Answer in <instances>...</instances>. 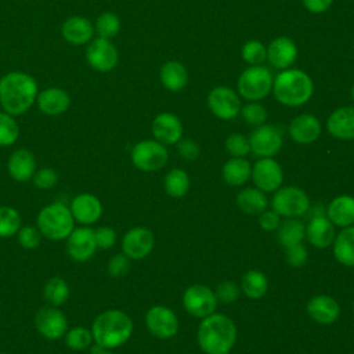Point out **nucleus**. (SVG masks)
I'll use <instances>...</instances> for the list:
<instances>
[{"label":"nucleus","mask_w":354,"mask_h":354,"mask_svg":"<svg viewBox=\"0 0 354 354\" xmlns=\"http://www.w3.org/2000/svg\"><path fill=\"white\" fill-rule=\"evenodd\" d=\"M39 93L36 79L22 71H11L0 77V106L1 111L21 116L35 104Z\"/></svg>","instance_id":"f257e3e1"},{"label":"nucleus","mask_w":354,"mask_h":354,"mask_svg":"<svg viewBox=\"0 0 354 354\" xmlns=\"http://www.w3.org/2000/svg\"><path fill=\"white\" fill-rule=\"evenodd\" d=\"M196 337L203 353L228 354L236 342V326L230 317L213 313L202 318Z\"/></svg>","instance_id":"f03ea898"},{"label":"nucleus","mask_w":354,"mask_h":354,"mask_svg":"<svg viewBox=\"0 0 354 354\" xmlns=\"http://www.w3.org/2000/svg\"><path fill=\"white\" fill-rule=\"evenodd\" d=\"M94 343L112 350L124 344L133 335V321L122 310L109 308L98 314L91 325Z\"/></svg>","instance_id":"7ed1b4c3"},{"label":"nucleus","mask_w":354,"mask_h":354,"mask_svg":"<svg viewBox=\"0 0 354 354\" xmlns=\"http://www.w3.org/2000/svg\"><path fill=\"white\" fill-rule=\"evenodd\" d=\"M272 93L277 101L282 105L300 106L311 98L314 83L304 71L288 68L274 77Z\"/></svg>","instance_id":"20e7f679"},{"label":"nucleus","mask_w":354,"mask_h":354,"mask_svg":"<svg viewBox=\"0 0 354 354\" xmlns=\"http://www.w3.org/2000/svg\"><path fill=\"white\" fill-rule=\"evenodd\" d=\"M36 227L48 241H65L75 228V220L69 206L62 202H53L37 213Z\"/></svg>","instance_id":"39448f33"},{"label":"nucleus","mask_w":354,"mask_h":354,"mask_svg":"<svg viewBox=\"0 0 354 354\" xmlns=\"http://www.w3.org/2000/svg\"><path fill=\"white\" fill-rule=\"evenodd\" d=\"M272 82L274 77L266 66H249L238 77V94L248 101H260L271 93Z\"/></svg>","instance_id":"423d86ee"},{"label":"nucleus","mask_w":354,"mask_h":354,"mask_svg":"<svg viewBox=\"0 0 354 354\" xmlns=\"http://www.w3.org/2000/svg\"><path fill=\"white\" fill-rule=\"evenodd\" d=\"M308 207V195L301 188L293 185L278 188L271 199V209L285 218H297L304 216Z\"/></svg>","instance_id":"0eeeda50"},{"label":"nucleus","mask_w":354,"mask_h":354,"mask_svg":"<svg viewBox=\"0 0 354 354\" xmlns=\"http://www.w3.org/2000/svg\"><path fill=\"white\" fill-rule=\"evenodd\" d=\"M130 158L136 169L145 173H152L160 170L167 163L169 152L166 145L156 140H142L131 148Z\"/></svg>","instance_id":"6e6552de"},{"label":"nucleus","mask_w":354,"mask_h":354,"mask_svg":"<svg viewBox=\"0 0 354 354\" xmlns=\"http://www.w3.org/2000/svg\"><path fill=\"white\" fill-rule=\"evenodd\" d=\"M84 58L93 71L106 73L116 68L119 62V51L112 40L95 36L86 44Z\"/></svg>","instance_id":"1a4fd4ad"},{"label":"nucleus","mask_w":354,"mask_h":354,"mask_svg":"<svg viewBox=\"0 0 354 354\" xmlns=\"http://www.w3.org/2000/svg\"><path fill=\"white\" fill-rule=\"evenodd\" d=\"M183 306L188 314L196 318H205L216 313L217 297L214 290H212L209 286L195 283L184 290Z\"/></svg>","instance_id":"9d476101"},{"label":"nucleus","mask_w":354,"mask_h":354,"mask_svg":"<svg viewBox=\"0 0 354 354\" xmlns=\"http://www.w3.org/2000/svg\"><path fill=\"white\" fill-rule=\"evenodd\" d=\"M250 151L259 158H272L283 144L282 131L275 124L257 126L249 136Z\"/></svg>","instance_id":"9b49d317"},{"label":"nucleus","mask_w":354,"mask_h":354,"mask_svg":"<svg viewBox=\"0 0 354 354\" xmlns=\"http://www.w3.org/2000/svg\"><path fill=\"white\" fill-rule=\"evenodd\" d=\"M145 326L158 339H171L178 330V319L173 310L166 306L155 304L145 313Z\"/></svg>","instance_id":"f8f14e48"},{"label":"nucleus","mask_w":354,"mask_h":354,"mask_svg":"<svg viewBox=\"0 0 354 354\" xmlns=\"http://www.w3.org/2000/svg\"><path fill=\"white\" fill-rule=\"evenodd\" d=\"M207 106L210 112L221 120L236 118L242 108L238 93L227 86H217L210 90L207 95Z\"/></svg>","instance_id":"ddd939ff"},{"label":"nucleus","mask_w":354,"mask_h":354,"mask_svg":"<svg viewBox=\"0 0 354 354\" xmlns=\"http://www.w3.org/2000/svg\"><path fill=\"white\" fill-rule=\"evenodd\" d=\"M35 326L37 332L47 340H59L65 336L68 319L59 307L46 306L41 307L35 315Z\"/></svg>","instance_id":"4468645a"},{"label":"nucleus","mask_w":354,"mask_h":354,"mask_svg":"<svg viewBox=\"0 0 354 354\" xmlns=\"http://www.w3.org/2000/svg\"><path fill=\"white\" fill-rule=\"evenodd\" d=\"M66 241V252L69 257L76 263H86L97 252V243L94 230L88 225L75 227Z\"/></svg>","instance_id":"2eb2a0df"},{"label":"nucleus","mask_w":354,"mask_h":354,"mask_svg":"<svg viewBox=\"0 0 354 354\" xmlns=\"http://www.w3.org/2000/svg\"><path fill=\"white\" fill-rule=\"evenodd\" d=\"M252 180L263 192H275L283 181L281 165L272 158H260L252 167Z\"/></svg>","instance_id":"dca6fc26"},{"label":"nucleus","mask_w":354,"mask_h":354,"mask_svg":"<svg viewBox=\"0 0 354 354\" xmlns=\"http://www.w3.org/2000/svg\"><path fill=\"white\" fill-rule=\"evenodd\" d=\"M155 236L147 227H133L122 238V253L130 260H142L153 249Z\"/></svg>","instance_id":"f3484780"},{"label":"nucleus","mask_w":354,"mask_h":354,"mask_svg":"<svg viewBox=\"0 0 354 354\" xmlns=\"http://www.w3.org/2000/svg\"><path fill=\"white\" fill-rule=\"evenodd\" d=\"M69 210L75 223L82 225H91L97 223L102 216V203L100 198L93 194L82 192L73 196L69 205Z\"/></svg>","instance_id":"a211bd4d"},{"label":"nucleus","mask_w":354,"mask_h":354,"mask_svg":"<svg viewBox=\"0 0 354 354\" xmlns=\"http://www.w3.org/2000/svg\"><path fill=\"white\" fill-rule=\"evenodd\" d=\"M36 106L46 116H59L69 109L71 95L59 86H48L39 90Z\"/></svg>","instance_id":"6ab92c4d"},{"label":"nucleus","mask_w":354,"mask_h":354,"mask_svg":"<svg viewBox=\"0 0 354 354\" xmlns=\"http://www.w3.org/2000/svg\"><path fill=\"white\" fill-rule=\"evenodd\" d=\"M61 36L71 46H86L95 36L93 21L84 15H71L61 24Z\"/></svg>","instance_id":"aec40b11"},{"label":"nucleus","mask_w":354,"mask_h":354,"mask_svg":"<svg viewBox=\"0 0 354 354\" xmlns=\"http://www.w3.org/2000/svg\"><path fill=\"white\" fill-rule=\"evenodd\" d=\"M152 136L163 145L177 144L183 138V123L171 112H162L155 116L151 124Z\"/></svg>","instance_id":"412c9836"},{"label":"nucleus","mask_w":354,"mask_h":354,"mask_svg":"<svg viewBox=\"0 0 354 354\" xmlns=\"http://www.w3.org/2000/svg\"><path fill=\"white\" fill-rule=\"evenodd\" d=\"M297 58V47L295 41L286 36L275 37L267 47V59L277 69H288Z\"/></svg>","instance_id":"4be33fe9"},{"label":"nucleus","mask_w":354,"mask_h":354,"mask_svg":"<svg viewBox=\"0 0 354 354\" xmlns=\"http://www.w3.org/2000/svg\"><path fill=\"white\" fill-rule=\"evenodd\" d=\"M36 158L32 151L26 148L15 149L7 160V171L10 177L18 183H25L32 180L36 173Z\"/></svg>","instance_id":"5701e85b"},{"label":"nucleus","mask_w":354,"mask_h":354,"mask_svg":"<svg viewBox=\"0 0 354 354\" xmlns=\"http://www.w3.org/2000/svg\"><path fill=\"white\" fill-rule=\"evenodd\" d=\"M307 313L317 324L330 325L337 321L340 315V306L332 296L315 295L307 303Z\"/></svg>","instance_id":"b1692460"},{"label":"nucleus","mask_w":354,"mask_h":354,"mask_svg":"<svg viewBox=\"0 0 354 354\" xmlns=\"http://www.w3.org/2000/svg\"><path fill=\"white\" fill-rule=\"evenodd\" d=\"M321 122L311 113H301L296 116L288 127L290 138L303 145L317 141L321 136Z\"/></svg>","instance_id":"393cba45"},{"label":"nucleus","mask_w":354,"mask_h":354,"mask_svg":"<svg viewBox=\"0 0 354 354\" xmlns=\"http://www.w3.org/2000/svg\"><path fill=\"white\" fill-rule=\"evenodd\" d=\"M326 130L337 140H354V106L335 109L326 120Z\"/></svg>","instance_id":"a878e982"},{"label":"nucleus","mask_w":354,"mask_h":354,"mask_svg":"<svg viewBox=\"0 0 354 354\" xmlns=\"http://www.w3.org/2000/svg\"><path fill=\"white\" fill-rule=\"evenodd\" d=\"M336 235L335 225L326 216H318L310 218L306 225V238L317 249H325L332 245Z\"/></svg>","instance_id":"bb28decb"},{"label":"nucleus","mask_w":354,"mask_h":354,"mask_svg":"<svg viewBox=\"0 0 354 354\" xmlns=\"http://www.w3.org/2000/svg\"><path fill=\"white\" fill-rule=\"evenodd\" d=\"M325 216L335 227L354 225V196L339 195L333 198L326 206Z\"/></svg>","instance_id":"cd10ccee"},{"label":"nucleus","mask_w":354,"mask_h":354,"mask_svg":"<svg viewBox=\"0 0 354 354\" xmlns=\"http://www.w3.org/2000/svg\"><path fill=\"white\" fill-rule=\"evenodd\" d=\"M332 252L337 263L354 267V225L344 227L335 235Z\"/></svg>","instance_id":"c85d7f7f"},{"label":"nucleus","mask_w":354,"mask_h":354,"mask_svg":"<svg viewBox=\"0 0 354 354\" xmlns=\"http://www.w3.org/2000/svg\"><path fill=\"white\" fill-rule=\"evenodd\" d=\"M159 79L163 87L169 91H181L188 83V72L178 61H167L160 66Z\"/></svg>","instance_id":"c756f323"},{"label":"nucleus","mask_w":354,"mask_h":354,"mask_svg":"<svg viewBox=\"0 0 354 354\" xmlns=\"http://www.w3.org/2000/svg\"><path fill=\"white\" fill-rule=\"evenodd\" d=\"M223 180L231 187L243 185L252 176V166L245 158H231L223 165Z\"/></svg>","instance_id":"7c9ffc66"},{"label":"nucleus","mask_w":354,"mask_h":354,"mask_svg":"<svg viewBox=\"0 0 354 354\" xmlns=\"http://www.w3.org/2000/svg\"><path fill=\"white\" fill-rule=\"evenodd\" d=\"M236 205L238 207L248 213V214H260L268 206V199L266 192L260 191L259 188H243L236 195Z\"/></svg>","instance_id":"2f4dec72"},{"label":"nucleus","mask_w":354,"mask_h":354,"mask_svg":"<svg viewBox=\"0 0 354 354\" xmlns=\"http://www.w3.org/2000/svg\"><path fill=\"white\" fill-rule=\"evenodd\" d=\"M306 236V227L297 218H285L277 228V239L283 246L301 243Z\"/></svg>","instance_id":"473e14b6"},{"label":"nucleus","mask_w":354,"mask_h":354,"mask_svg":"<svg viewBox=\"0 0 354 354\" xmlns=\"http://www.w3.org/2000/svg\"><path fill=\"white\" fill-rule=\"evenodd\" d=\"M241 290L249 299H261L268 290V279L259 270H249L241 279Z\"/></svg>","instance_id":"72a5a7b5"},{"label":"nucleus","mask_w":354,"mask_h":354,"mask_svg":"<svg viewBox=\"0 0 354 354\" xmlns=\"http://www.w3.org/2000/svg\"><path fill=\"white\" fill-rule=\"evenodd\" d=\"M44 300L54 307H61L69 297V285L61 277H53L46 281L43 286Z\"/></svg>","instance_id":"f704fd0d"},{"label":"nucleus","mask_w":354,"mask_h":354,"mask_svg":"<svg viewBox=\"0 0 354 354\" xmlns=\"http://www.w3.org/2000/svg\"><path fill=\"white\" fill-rule=\"evenodd\" d=\"M93 25H94V33L97 37L109 39V40H112L120 32V28H122L119 15L112 11H104L100 15H97Z\"/></svg>","instance_id":"c9c22d12"},{"label":"nucleus","mask_w":354,"mask_h":354,"mask_svg":"<svg viewBox=\"0 0 354 354\" xmlns=\"http://www.w3.org/2000/svg\"><path fill=\"white\" fill-rule=\"evenodd\" d=\"M165 191L171 198H183L189 191V177L183 169H171L165 176Z\"/></svg>","instance_id":"e433bc0d"},{"label":"nucleus","mask_w":354,"mask_h":354,"mask_svg":"<svg viewBox=\"0 0 354 354\" xmlns=\"http://www.w3.org/2000/svg\"><path fill=\"white\" fill-rule=\"evenodd\" d=\"M64 340H65V344L73 351H84V350L90 348L91 344L94 343L91 329H88L83 325L73 326V328L68 329L64 336Z\"/></svg>","instance_id":"4c0bfd02"},{"label":"nucleus","mask_w":354,"mask_h":354,"mask_svg":"<svg viewBox=\"0 0 354 354\" xmlns=\"http://www.w3.org/2000/svg\"><path fill=\"white\" fill-rule=\"evenodd\" d=\"M22 227V220L17 209L0 205V238H11L17 235Z\"/></svg>","instance_id":"58836bf2"},{"label":"nucleus","mask_w":354,"mask_h":354,"mask_svg":"<svg viewBox=\"0 0 354 354\" xmlns=\"http://www.w3.org/2000/svg\"><path fill=\"white\" fill-rule=\"evenodd\" d=\"M19 138V124L15 116L0 111V147H11Z\"/></svg>","instance_id":"ea45409f"},{"label":"nucleus","mask_w":354,"mask_h":354,"mask_svg":"<svg viewBox=\"0 0 354 354\" xmlns=\"http://www.w3.org/2000/svg\"><path fill=\"white\" fill-rule=\"evenodd\" d=\"M241 53L243 61L252 66L261 65L267 59V47L259 40H248Z\"/></svg>","instance_id":"a19ab883"},{"label":"nucleus","mask_w":354,"mask_h":354,"mask_svg":"<svg viewBox=\"0 0 354 354\" xmlns=\"http://www.w3.org/2000/svg\"><path fill=\"white\" fill-rule=\"evenodd\" d=\"M239 113L242 115L243 120L248 124L254 126V127L264 124L268 118L267 109L259 101H249L246 105H243L241 108Z\"/></svg>","instance_id":"79ce46f5"},{"label":"nucleus","mask_w":354,"mask_h":354,"mask_svg":"<svg viewBox=\"0 0 354 354\" xmlns=\"http://www.w3.org/2000/svg\"><path fill=\"white\" fill-rule=\"evenodd\" d=\"M41 239H43V235H41V232L39 231V228L36 225H30V224L22 225L19 228V231L17 232L18 243L24 249H28V250L37 249L41 243Z\"/></svg>","instance_id":"37998d69"},{"label":"nucleus","mask_w":354,"mask_h":354,"mask_svg":"<svg viewBox=\"0 0 354 354\" xmlns=\"http://www.w3.org/2000/svg\"><path fill=\"white\" fill-rule=\"evenodd\" d=\"M225 149L234 158H245L250 152L249 138L239 133H232L225 140Z\"/></svg>","instance_id":"c03bdc74"},{"label":"nucleus","mask_w":354,"mask_h":354,"mask_svg":"<svg viewBox=\"0 0 354 354\" xmlns=\"http://www.w3.org/2000/svg\"><path fill=\"white\" fill-rule=\"evenodd\" d=\"M241 293V288L234 281H221L214 290V295L217 297V301H221L224 304H231L235 300H238Z\"/></svg>","instance_id":"a18cd8bd"},{"label":"nucleus","mask_w":354,"mask_h":354,"mask_svg":"<svg viewBox=\"0 0 354 354\" xmlns=\"http://www.w3.org/2000/svg\"><path fill=\"white\" fill-rule=\"evenodd\" d=\"M33 185L39 189H51L58 183V174L51 167H41L36 170V173L32 177Z\"/></svg>","instance_id":"49530a36"},{"label":"nucleus","mask_w":354,"mask_h":354,"mask_svg":"<svg viewBox=\"0 0 354 354\" xmlns=\"http://www.w3.org/2000/svg\"><path fill=\"white\" fill-rule=\"evenodd\" d=\"M130 261L131 260L124 253H118L109 259L106 264V271L113 278L123 277L130 270Z\"/></svg>","instance_id":"de8ad7c7"},{"label":"nucleus","mask_w":354,"mask_h":354,"mask_svg":"<svg viewBox=\"0 0 354 354\" xmlns=\"http://www.w3.org/2000/svg\"><path fill=\"white\" fill-rule=\"evenodd\" d=\"M94 236H95V243L97 248L101 250L111 249L116 243V231L109 227V225H101L94 230Z\"/></svg>","instance_id":"09e8293b"},{"label":"nucleus","mask_w":354,"mask_h":354,"mask_svg":"<svg viewBox=\"0 0 354 354\" xmlns=\"http://www.w3.org/2000/svg\"><path fill=\"white\" fill-rule=\"evenodd\" d=\"M286 252H285V257H286V263L290 266V267H303L307 261V249L303 243H296V245H292V246H288L285 248Z\"/></svg>","instance_id":"8fccbe9b"},{"label":"nucleus","mask_w":354,"mask_h":354,"mask_svg":"<svg viewBox=\"0 0 354 354\" xmlns=\"http://www.w3.org/2000/svg\"><path fill=\"white\" fill-rule=\"evenodd\" d=\"M176 145L178 155L187 160H195L201 153L199 145L191 138H181Z\"/></svg>","instance_id":"3c124183"},{"label":"nucleus","mask_w":354,"mask_h":354,"mask_svg":"<svg viewBox=\"0 0 354 354\" xmlns=\"http://www.w3.org/2000/svg\"><path fill=\"white\" fill-rule=\"evenodd\" d=\"M259 224L264 231H277L281 224V216L275 210H264L259 214Z\"/></svg>","instance_id":"603ef678"},{"label":"nucleus","mask_w":354,"mask_h":354,"mask_svg":"<svg viewBox=\"0 0 354 354\" xmlns=\"http://www.w3.org/2000/svg\"><path fill=\"white\" fill-rule=\"evenodd\" d=\"M332 1L333 0H301V4L311 14H322L332 6Z\"/></svg>","instance_id":"864d4df0"},{"label":"nucleus","mask_w":354,"mask_h":354,"mask_svg":"<svg viewBox=\"0 0 354 354\" xmlns=\"http://www.w3.org/2000/svg\"><path fill=\"white\" fill-rule=\"evenodd\" d=\"M97 354H113L111 350H106V348H104V350H101L100 353H97Z\"/></svg>","instance_id":"5fc2aeb1"},{"label":"nucleus","mask_w":354,"mask_h":354,"mask_svg":"<svg viewBox=\"0 0 354 354\" xmlns=\"http://www.w3.org/2000/svg\"><path fill=\"white\" fill-rule=\"evenodd\" d=\"M350 94H351V100H353V102H354V84L351 86V90H350Z\"/></svg>","instance_id":"6e6d98bb"},{"label":"nucleus","mask_w":354,"mask_h":354,"mask_svg":"<svg viewBox=\"0 0 354 354\" xmlns=\"http://www.w3.org/2000/svg\"><path fill=\"white\" fill-rule=\"evenodd\" d=\"M353 310H354V301H353Z\"/></svg>","instance_id":"4d7b16f0"},{"label":"nucleus","mask_w":354,"mask_h":354,"mask_svg":"<svg viewBox=\"0 0 354 354\" xmlns=\"http://www.w3.org/2000/svg\"><path fill=\"white\" fill-rule=\"evenodd\" d=\"M0 354H7V353H0Z\"/></svg>","instance_id":"13d9d810"}]
</instances>
